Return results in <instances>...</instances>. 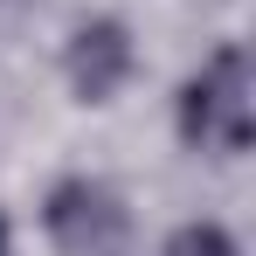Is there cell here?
<instances>
[{
	"label": "cell",
	"instance_id": "5b68a950",
	"mask_svg": "<svg viewBox=\"0 0 256 256\" xmlns=\"http://www.w3.org/2000/svg\"><path fill=\"white\" fill-rule=\"evenodd\" d=\"M0 256H7V222H0Z\"/></svg>",
	"mask_w": 256,
	"mask_h": 256
},
{
	"label": "cell",
	"instance_id": "7a4b0ae2",
	"mask_svg": "<svg viewBox=\"0 0 256 256\" xmlns=\"http://www.w3.org/2000/svg\"><path fill=\"white\" fill-rule=\"evenodd\" d=\"M48 236L62 256H125L132 250V222L118 208L111 187L97 180H62L48 194Z\"/></svg>",
	"mask_w": 256,
	"mask_h": 256
},
{
	"label": "cell",
	"instance_id": "6da1fadb",
	"mask_svg": "<svg viewBox=\"0 0 256 256\" xmlns=\"http://www.w3.org/2000/svg\"><path fill=\"white\" fill-rule=\"evenodd\" d=\"M180 132H187V146H208V152L250 146V56L236 42L214 48L208 70L180 90Z\"/></svg>",
	"mask_w": 256,
	"mask_h": 256
},
{
	"label": "cell",
	"instance_id": "3957f363",
	"mask_svg": "<svg viewBox=\"0 0 256 256\" xmlns=\"http://www.w3.org/2000/svg\"><path fill=\"white\" fill-rule=\"evenodd\" d=\"M125 70H132V35L118 21L76 28V42H70V90H76L84 104H104L111 90L125 84Z\"/></svg>",
	"mask_w": 256,
	"mask_h": 256
},
{
	"label": "cell",
	"instance_id": "277c9868",
	"mask_svg": "<svg viewBox=\"0 0 256 256\" xmlns=\"http://www.w3.org/2000/svg\"><path fill=\"white\" fill-rule=\"evenodd\" d=\"M166 256H236V242H228L214 222H187V228L166 242Z\"/></svg>",
	"mask_w": 256,
	"mask_h": 256
}]
</instances>
